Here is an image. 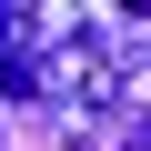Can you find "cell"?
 Here are the masks:
<instances>
[{"instance_id": "6da1fadb", "label": "cell", "mask_w": 151, "mask_h": 151, "mask_svg": "<svg viewBox=\"0 0 151 151\" xmlns=\"http://www.w3.org/2000/svg\"><path fill=\"white\" fill-rule=\"evenodd\" d=\"M141 81H151V50H141Z\"/></svg>"}]
</instances>
